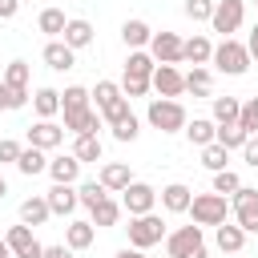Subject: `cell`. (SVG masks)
Returning a JSON list of instances; mask_svg holds the SVG:
<instances>
[{
  "label": "cell",
  "instance_id": "obj_1",
  "mask_svg": "<svg viewBox=\"0 0 258 258\" xmlns=\"http://www.w3.org/2000/svg\"><path fill=\"white\" fill-rule=\"evenodd\" d=\"M93 101H97L101 121H109V125H117V121H125V117H129V97L121 93V85H117V81H97Z\"/></svg>",
  "mask_w": 258,
  "mask_h": 258
},
{
  "label": "cell",
  "instance_id": "obj_2",
  "mask_svg": "<svg viewBox=\"0 0 258 258\" xmlns=\"http://www.w3.org/2000/svg\"><path fill=\"white\" fill-rule=\"evenodd\" d=\"M145 121H149L153 129H161V133H177V129L185 133V125H189L185 105H181V101H165V97H153V101H149Z\"/></svg>",
  "mask_w": 258,
  "mask_h": 258
},
{
  "label": "cell",
  "instance_id": "obj_3",
  "mask_svg": "<svg viewBox=\"0 0 258 258\" xmlns=\"http://www.w3.org/2000/svg\"><path fill=\"white\" fill-rule=\"evenodd\" d=\"M165 254L169 258H210L202 226H177L173 234H165Z\"/></svg>",
  "mask_w": 258,
  "mask_h": 258
},
{
  "label": "cell",
  "instance_id": "obj_4",
  "mask_svg": "<svg viewBox=\"0 0 258 258\" xmlns=\"http://www.w3.org/2000/svg\"><path fill=\"white\" fill-rule=\"evenodd\" d=\"M214 64H218V73H226V77H242L254 60H250V48H246L242 40L226 36L222 44H214Z\"/></svg>",
  "mask_w": 258,
  "mask_h": 258
},
{
  "label": "cell",
  "instance_id": "obj_5",
  "mask_svg": "<svg viewBox=\"0 0 258 258\" xmlns=\"http://www.w3.org/2000/svg\"><path fill=\"white\" fill-rule=\"evenodd\" d=\"M189 214H194V226H222L226 214H230V198H222V194H194Z\"/></svg>",
  "mask_w": 258,
  "mask_h": 258
},
{
  "label": "cell",
  "instance_id": "obj_6",
  "mask_svg": "<svg viewBox=\"0 0 258 258\" xmlns=\"http://www.w3.org/2000/svg\"><path fill=\"white\" fill-rule=\"evenodd\" d=\"M129 246L133 250H149V246H157L161 238H165V222L157 218V214H141V218H129Z\"/></svg>",
  "mask_w": 258,
  "mask_h": 258
},
{
  "label": "cell",
  "instance_id": "obj_7",
  "mask_svg": "<svg viewBox=\"0 0 258 258\" xmlns=\"http://www.w3.org/2000/svg\"><path fill=\"white\" fill-rule=\"evenodd\" d=\"M242 20H246V0H218L214 4V16H210V28L222 32V40H226L230 32L242 28Z\"/></svg>",
  "mask_w": 258,
  "mask_h": 258
},
{
  "label": "cell",
  "instance_id": "obj_8",
  "mask_svg": "<svg viewBox=\"0 0 258 258\" xmlns=\"http://www.w3.org/2000/svg\"><path fill=\"white\" fill-rule=\"evenodd\" d=\"M230 210H234V222H238L246 234H258V189H254V185H242V189L230 198Z\"/></svg>",
  "mask_w": 258,
  "mask_h": 258
},
{
  "label": "cell",
  "instance_id": "obj_9",
  "mask_svg": "<svg viewBox=\"0 0 258 258\" xmlns=\"http://www.w3.org/2000/svg\"><path fill=\"white\" fill-rule=\"evenodd\" d=\"M153 206H157V189H153L149 181H129V189L121 194V210H125L129 218L153 214Z\"/></svg>",
  "mask_w": 258,
  "mask_h": 258
},
{
  "label": "cell",
  "instance_id": "obj_10",
  "mask_svg": "<svg viewBox=\"0 0 258 258\" xmlns=\"http://www.w3.org/2000/svg\"><path fill=\"white\" fill-rule=\"evenodd\" d=\"M149 56H153L157 64H181V60H185V40H181L177 32H153Z\"/></svg>",
  "mask_w": 258,
  "mask_h": 258
},
{
  "label": "cell",
  "instance_id": "obj_11",
  "mask_svg": "<svg viewBox=\"0 0 258 258\" xmlns=\"http://www.w3.org/2000/svg\"><path fill=\"white\" fill-rule=\"evenodd\" d=\"M4 242H8V250H12V258H44V246L36 242V234H32V226H8V234H4Z\"/></svg>",
  "mask_w": 258,
  "mask_h": 258
},
{
  "label": "cell",
  "instance_id": "obj_12",
  "mask_svg": "<svg viewBox=\"0 0 258 258\" xmlns=\"http://www.w3.org/2000/svg\"><path fill=\"white\" fill-rule=\"evenodd\" d=\"M153 89H157V97L177 101V97L185 93V73H181L177 64H157V69H153Z\"/></svg>",
  "mask_w": 258,
  "mask_h": 258
},
{
  "label": "cell",
  "instance_id": "obj_13",
  "mask_svg": "<svg viewBox=\"0 0 258 258\" xmlns=\"http://www.w3.org/2000/svg\"><path fill=\"white\" fill-rule=\"evenodd\" d=\"M60 141H64V125H56V121H36V125L28 129V145H32V149H44V153H48V149H56Z\"/></svg>",
  "mask_w": 258,
  "mask_h": 258
},
{
  "label": "cell",
  "instance_id": "obj_14",
  "mask_svg": "<svg viewBox=\"0 0 258 258\" xmlns=\"http://www.w3.org/2000/svg\"><path fill=\"white\" fill-rule=\"evenodd\" d=\"M97 181H101L109 194H125V189H129V181H133V169H129L125 161H105V165H101V173H97Z\"/></svg>",
  "mask_w": 258,
  "mask_h": 258
},
{
  "label": "cell",
  "instance_id": "obj_15",
  "mask_svg": "<svg viewBox=\"0 0 258 258\" xmlns=\"http://www.w3.org/2000/svg\"><path fill=\"white\" fill-rule=\"evenodd\" d=\"M48 177H52V185H77V177H81V161H77L73 153L48 157Z\"/></svg>",
  "mask_w": 258,
  "mask_h": 258
},
{
  "label": "cell",
  "instance_id": "obj_16",
  "mask_svg": "<svg viewBox=\"0 0 258 258\" xmlns=\"http://www.w3.org/2000/svg\"><path fill=\"white\" fill-rule=\"evenodd\" d=\"M40 56H44V64H48L52 73H69V69H77V52H73L64 40H48Z\"/></svg>",
  "mask_w": 258,
  "mask_h": 258
},
{
  "label": "cell",
  "instance_id": "obj_17",
  "mask_svg": "<svg viewBox=\"0 0 258 258\" xmlns=\"http://www.w3.org/2000/svg\"><path fill=\"white\" fill-rule=\"evenodd\" d=\"M157 198H161V206H165L169 214H189L194 189H189V185H181V181H169V185H165V189H161Z\"/></svg>",
  "mask_w": 258,
  "mask_h": 258
},
{
  "label": "cell",
  "instance_id": "obj_18",
  "mask_svg": "<svg viewBox=\"0 0 258 258\" xmlns=\"http://www.w3.org/2000/svg\"><path fill=\"white\" fill-rule=\"evenodd\" d=\"M214 242H218L222 254H238L246 246V230L238 222H222V226H214Z\"/></svg>",
  "mask_w": 258,
  "mask_h": 258
},
{
  "label": "cell",
  "instance_id": "obj_19",
  "mask_svg": "<svg viewBox=\"0 0 258 258\" xmlns=\"http://www.w3.org/2000/svg\"><path fill=\"white\" fill-rule=\"evenodd\" d=\"M44 198H48V210H52V214H60V218H69V214L81 206V198H77V185H52Z\"/></svg>",
  "mask_w": 258,
  "mask_h": 258
},
{
  "label": "cell",
  "instance_id": "obj_20",
  "mask_svg": "<svg viewBox=\"0 0 258 258\" xmlns=\"http://www.w3.org/2000/svg\"><path fill=\"white\" fill-rule=\"evenodd\" d=\"M93 238H97V226H93V222H81V218H77V222L64 226V246H69L73 254H77V250H89Z\"/></svg>",
  "mask_w": 258,
  "mask_h": 258
},
{
  "label": "cell",
  "instance_id": "obj_21",
  "mask_svg": "<svg viewBox=\"0 0 258 258\" xmlns=\"http://www.w3.org/2000/svg\"><path fill=\"white\" fill-rule=\"evenodd\" d=\"M121 40L129 44V52H137V48H149V40H153V28H149L145 20H137V16H133V20H125V24H121Z\"/></svg>",
  "mask_w": 258,
  "mask_h": 258
},
{
  "label": "cell",
  "instance_id": "obj_22",
  "mask_svg": "<svg viewBox=\"0 0 258 258\" xmlns=\"http://www.w3.org/2000/svg\"><path fill=\"white\" fill-rule=\"evenodd\" d=\"M64 129L85 137V133H97L101 129V113L97 109H81V113H64Z\"/></svg>",
  "mask_w": 258,
  "mask_h": 258
},
{
  "label": "cell",
  "instance_id": "obj_23",
  "mask_svg": "<svg viewBox=\"0 0 258 258\" xmlns=\"http://www.w3.org/2000/svg\"><path fill=\"white\" fill-rule=\"evenodd\" d=\"M185 60H189L194 69H202V64H210V60H214V44H210V36H202V32H194V36L185 40Z\"/></svg>",
  "mask_w": 258,
  "mask_h": 258
},
{
  "label": "cell",
  "instance_id": "obj_24",
  "mask_svg": "<svg viewBox=\"0 0 258 258\" xmlns=\"http://www.w3.org/2000/svg\"><path fill=\"white\" fill-rule=\"evenodd\" d=\"M32 109H36V117H40V121H52V117L60 113V93H56V89H48V85H44V89H36V93H32Z\"/></svg>",
  "mask_w": 258,
  "mask_h": 258
},
{
  "label": "cell",
  "instance_id": "obj_25",
  "mask_svg": "<svg viewBox=\"0 0 258 258\" xmlns=\"http://www.w3.org/2000/svg\"><path fill=\"white\" fill-rule=\"evenodd\" d=\"M81 109H93V89L69 85V89L60 93V113H81Z\"/></svg>",
  "mask_w": 258,
  "mask_h": 258
},
{
  "label": "cell",
  "instance_id": "obj_26",
  "mask_svg": "<svg viewBox=\"0 0 258 258\" xmlns=\"http://www.w3.org/2000/svg\"><path fill=\"white\" fill-rule=\"evenodd\" d=\"M48 218H52L48 198H24V202H20V222H24V226H44Z\"/></svg>",
  "mask_w": 258,
  "mask_h": 258
},
{
  "label": "cell",
  "instance_id": "obj_27",
  "mask_svg": "<svg viewBox=\"0 0 258 258\" xmlns=\"http://www.w3.org/2000/svg\"><path fill=\"white\" fill-rule=\"evenodd\" d=\"M60 40H64L73 52H77V48H89V44H93V24L77 16V20H69V28H64V36H60Z\"/></svg>",
  "mask_w": 258,
  "mask_h": 258
},
{
  "label": "cell",
  "instance_id": "obj_28",
  "mask_svg": "<svg viewBox=\"0 0 258 258\" xmlns=\"http://www.w3.org/2000/svg\"><path fill=\"white\" fill-rule=\"evenodd\" d=\"M36 28H40L44 36L60 40V36H64V28H69V20H64V12H60V8H44V12L36 16Z\"/></svg>",
  "mask_w": 258,
  "mask_h": 258
},
{
  "label": "cell",
  "instance_id": "obj_29",
  "mask_svg": "<svg viewBox=\"0 0 258 258\" xmlns=\"http://www.w3.org/2000/svg\"><path fill=\"white\" fill-rule=\"evenodd\" d=\"M121 214H125V210H121V202L105 198V202H97V206L89 210V222H93V226H117V222H121Z\"/></svg>",
  "mask_w": 258,
  "mask_h": 258
},
{
  "label": "cell",
  "instance_id": "obj_30",
  "mask_svg": "<svg viewBox=\"0 0 258 258\" xmlns=\"http://www.w3.org/2000/svg\"><path fill=\"white\" fill-rule=\"evenodd\" d=\"M153 69H157V60L149 56V48H137V52H129V60H125V73H129V77L153 81Z\"/></svg>",
  "mask_w": 258,
  "mask_h": 258
},
{
  "label": "cell",
  "instance_id": "obj_31",
  "mask_svg": "<svg viewBox=\"0 0 258 258\" xmlns=\"http://www.w3.org/2000/svg\"><path fill=\"white\" fill-rule=\"evenodd\" d=\"M214 101V125H234L238 113H242V101L238 97H210Z\"/></svg>",
  "mask_w": 258,
  "mask_h": 258
},
{
  "label": "cell",
  "instance_id": "obj_32",
  "mask_svg": "<svg viewBox=\"0 0 258 258\" xmlns=\"http://www.w3.org/2000/svg\"><path fill=\"white\" fill-rule=\"evenodd\" d=\"M185 137H189L194 145H214V137H218V125H214L210 117H194V121L185 125Z\"/></svg>",
  "mask_w": 258,
  "mask_h": 258
},
{
  "label": "cell",
  "instance_id": "obj_33",
  "mask_svg": "<svg viewBox=\"0 0 258 258\" xmlns=\"http://www.w3.org/2000/svg\"><path fill=\"white\" fill-rule=\"evenodd\" d=\"M16 169L24 173V177H36V173H48V157H44V149H24L20 153V161H16Z\"/></svg>",
  "mask_w": 258,
  "mask_h": 258
},
{
  "label": "cell",
  "instance_id": "obj_34",
  "mask_svg": "<svg viewBox=\"0 0 258 258\" xmlns=\"http://www.w3.org/2000/svg\"><path fill=\"white\" fill-rule=\"evenodd\" d=\"M210 89H214V73H210L206 64L185 73V93H194V97H210Z\"/></svg>",
  "mask_w": 258,
  "mask_h": 258
},
{
  "label": "cell",
  "instance_id": "obj_35",
  "mask_svg": "<svg viewBox=\"0 0 258 258\" xmlns=\"http://www.w3.org/2000/svg\"><path fill=\"white\" fill-rule=\"evenodd\" d=\"M214 141H218L222 149H242V145L250 141V133L234 121V125H218V137H214Z\"/></svg>",
  "mask_w": 258,
  "mask_h": 258
},
{
  "label": "cell",
  "instance_id": "obj_36",
  "mask_svg": "<svg viewBox=\"0 0 258 258\" xmlns=\"http://www.w3.org/2000/svg\"><path fill=\"white\" fill-rule=\"evenodd\" d=\"M73 157L85 165V161H101V137L97 133H85V137H77V145H73Z\"/></svg>",
  "mask_w": 258,
  "mask_h": 258
},
{
  "label": "cell",
  "instance_id": "obj_37",
  "mask_svg": "<svg viewBox=\"0 0 258 258\" xmlns=\"http://www.w3.org/2000/svg\"><path fill=\"white\" fill-rule=\"evenodd\" d=\"M77 198H81V206H85V210H93L97 202H105V198H109V189L93 177V181H81V185H77Z\"/></svg>",
  "mask_w": 258,
  "mask_h": 258
},
{
  "label": "cell",
  "instance_id": "obj_38",
  "mask_svg": "<svg viewBox=\"0 0 258 258\" xmlns=\"http://www.w3.org/2000/svg\"><path fill=\"white\" fill-rule=\"evenodd\" d=\"M8 89H28V60H8L4 77H0Z\"/></svg>",
  "mask_w": 258,
  "mask_h": 258
},
{
  "label": "cell",
  "instance_id": "obj_39",
  "mask_svg": "<svg viewBox=\"0 0 258 258\" xmlns=\"http://www.w3.org/2000/svg\"><path fill=\"white\" fill-rule=\"evenodd\" d=\"M226 161H230V149H222L218 141H214V145H202V165H206V169L222 173V169H226Z\"/></svg>",
  "mask_w": 258,
  "mask_h": 258
},
{
  "label": "cell",
  "instance_id": "obj_40",
  "mask_svg": "<svg viewBox=\"0 0 258 258\" xmlns=\"http://www.w3.org/2000/svg\"><path fill=\"white\" fill-rule=\"evenodd\" d=\"M242 189V177L234 173V169H222V173H214V194H222V198H234Z\"/></svg>",
  "mask_w": 258,
  "mask_h": 258
},
{
  "label": "cell",
  "instance_id": "obj_41",
  "mask_svg": "<svg viewBox=\"0 0 258 258\" xmlns=\"http://www.w3.org/2000/svg\"><path fill=\"white\" fill-rule=\"evenodd\" d=\"M238 125H242V129H246L250 137H258V97H246V101H242Z\"/></svg>",
  "mask_w": 258,
  "mask_h": 258
},
{
  "label": "cell",
  "instance_id": "obj_42",
  "mask_svg": "<svg viewBox=\"0 0 258 258\" xmlns=\"http://www.w3.org/2000/svg\"><path fill=\"white\" fill-rule=\"evenodd\" d=\"M149 89H153V81H145V77H129V73L121 77V93H125L129 101H133V97H145Z\"/></svg>",
  "mask_w": 258,
  "mask_h": 258
},
{
  "label": "cell",
  "instance_id": "obj_43",
  "mask_svg": "<svg viewBox=\"0 0 258 258\" xmlns=\"http://www.w3.org/2000/svg\"><path fill=\"white\" fill-rule=\"evenodd\" d=\"M137 133H141V125H137V117H133V113H129L125 121H117V125H113V137H117V141H137Z\"/></svg>",
  "mask_w": 258,
  "mask_h": 258
},
{
  "label": "cell",
  "instance_id": "obj_44",
  "mask_svg": "<svg viewBox=\"0 0 258 258\" xmlns=\"http://www.w3.org/2000/svg\"><path fill=\"white\" fill-rule=\"evenodd\" d=\"M214 4L218 0H185V16L189 20H210L214 16Z\"/></svg>",
  "mask_w": 258,
  "mask_h": 258
},
{
  "label": "cell",
  "instance_id": "obj_45",
  "mask_svg": "<svg viewBox=\"0 0 258 258\" xmlns=\"http://www.w3.org/2000/svg\"><path fill=\"white\" fill-rule=\"evenodd\" d=\"M24 153V145H16L12 137H0V165H16Z\"/></svg>",
  "mask_w": 258,
  "mask_h": 258
},
{
  "label": "cell",
  "instance_id": "obj_46",
  "mask_svg": "<svg viewBox=\"0 0 258 258\" xmlns=\"http://www.w3.org/2000/svg\"><path fill=\"white\" fill-rule=\"evenodd\" d=\"M242 161H246L250 169H258V137H250V141L242 145Z\"/></svg>",
  "mask_w": 258,
  "mask_h": 258
},
{
  "label": "cell",
  "instance_id": "obj_47",
  "mask_svg": "<svg viewBox=\"0 0 258 258\" xmlns=\"http://www.w3.org/2000/svg\"><path fill=\"white\" fill-rule=\"evenodd\" d=\"M20 12V0H0V20H12Z\"/></svg>",
  "mask_w": 258,
  "mask_h": 258
},
{
  "label": "cell",
  "instance_id": "obj_48",
  "mask_svg": "<svg viewBox=\"0 0 258 258\" xmlns=\"http://www.w3.org/2000/svg\"><path fill=\"white\" fill-rule=\"evenodd\" d=\"M44 258H73V250L60 242V246H44Z\"/></svg>",
  "mask_w": 258,
  "mask_h": 258
},
{
  "label": "cell",
  "instance_id": "obj_49",
  "mask_svg": "<svg viewBox=\"0 0 258 258\" xmlns=\"http://www.w3.org/2000/svg\"><path fill=\"white\" fill-rule=\"evenodd\" d=\"M246 48H250V60H258V20H254V28L246 36Z\"/></svg>",
  "mask_w": 258,
  "mask_h": 258
},
{
  "label": "cell",
  "instance_id": "obj_50",
  "mask_svg": "<svg viewBox=\"0 0 258 258\" xmlns=\"http://www.w3.org/2000/svg\"><path fill=\"white\" fill-rule=\"evenodd\" d=\"M113 258H145V250H133V246H121Z\"/></svg>",
  "mask_w": 258,
  "mask_h": 258
},
{
  "label": "cell",
  "instance_id": "obj_51",
  "mask_svg": "<svg viewBox=\"0 0 258 258\" xmlns=\"http://www.w3.org/2000/svg\"><path fill=\"white\" fill-rule=\"evenodd\" d=\"M0 258H12V250H8V242L0 238Z\"/></svg>",
  "mask_w": 258,
  "mask_h": 258
},
{
  "label": "cell",
  "instance_id": "obj_52",
  "mask_svg": "<svg viewBox=\"0 0 258 258\" xmlns=\"http://www.w3.org/2000/svg\"><path fill=\"white\" fill-rule=\"evenodd\" d=\"M4 194H8V181H4V177H0V198H4Z\"/></svg>",
  "mask_w": 258,
  "mask_h": 258
},
{
  "label": "cell",
  "instance_id": "obj_53",
  "mask_svg": "<svg viewBox=\"0 0 258 258\" xmlns=\"http://www.w3.org/2000/svg\"><path fill=\"white\" fill-rule=\"evenodd\" d=\"M254 8H258V0H254Z\"/></svg>",
  "mask_w": 258,
  "mask_h": 258
},
{
  "label": "cell",
  "instance_id": "obj_54",
  "mask_svg": "<svg viewBox=\"0 0 258 258\" xmlns=\"http://www.w3.org/2000/svg\"><path fill=\"white\" fill-rule=\"evenodd\" d=\"M20 4H24V0H20Z\"/></svg>",
  "mask_w": 258,
  "mask_h": 258
}]
</instances>
